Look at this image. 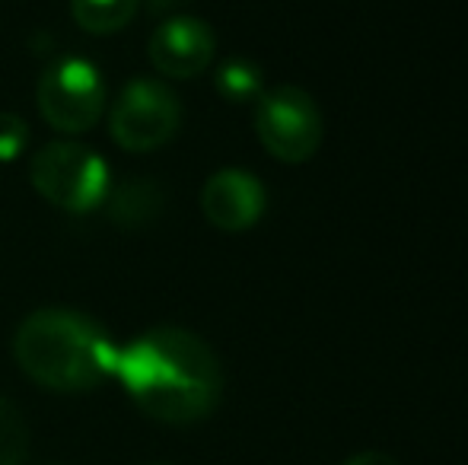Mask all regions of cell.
Masks as SVG:
<instances>
[{
    "instance_id": "obj_1",
    "label": "cell",
    "mask_w": 468,
    "mask_h": 465,
    "mask_svg": "<svg viewBox=\"0 0 468 465\" xmlns=\"http://www.w3.org/2000/svg\"><path fill=\"white\" fill-rule=\"evenodd\" d=\"M118 383L134 405L163 424H197L223 398V366L204 338L156 325L118 351Z\"/></svg>"
},
{
    "instance_id": "obj_2",
    "label": "cell",
    "mask_w": 468,
    "mask_h": 465,
    "mask_svg": "<svg viewBox=\"0 0 468 465\" xmlns=\"http://www.w3.org/2000/svg\"><path fill=\"white\" fill-rule=\"evenodd\" d=\"M118 344L93 316L45 306L19 322L13 357L19 370L51 392H90L115 376Z\"/></svg>"
},
{
    "instance_id": "obj_3",
    "label": "cell",
    "mask_w": 468,
    "mask_h": 465,
    "mask_svg": "<svg viewBox=\"0 0 468 465\" xmlns=\"http://www.w3.org/2000/svg\"><path fill=\"white\" fill-rule=\"evenodd\" d=\"M29 182L48 205L68 214H90L112 192L109 163L93 147L74 141H51L29 160Z\"/></svg>"
},
{
    "instance_id": "obj_4",
    "label": "cell",
    "mask_w": 468,
    "mask_h": 465,
    "mask_svg": "<svg viewBox=\"0 0 468 465\" xmlns=\"http://www.w3.org/2000/svg\"><path fill=\"white\" fill-rule=\"evenodd\" d=\"M255 134L274 160L300 166L319 153L325 118L306 90L274 87L255 102Z\"/></svg>"
},
{
    "instance_id": "obj_5",
    "label": "cell",
    "mask_w": 468,
    "mask_h": 465,
    "mask_svg": "<svg viewBox=\"0 0 468 465\" xmlns=\"http://www.w3.org/2000/svg\"><path fill=\"white\" fill-rule=\"evenodd\" d=\"M105 80L102 70L90 58L68 55L45 68L36 90L38 112L61 134H83L96 128L105 112Z\"/></svg>"
},
{
    "instance_id": "obj_6",
    "label": "cell",
    "mask_w": 468,
    "mask_h": 465,
    "mask_svg": "<svg viewBox=\"0 0 468 465\" xmlns=\"http://www.w3.org/2000/svg\"><path fill=\"white\" fill-rule=\"evenodd\" d=\"M182 106L179 96L154 77H137L124 83L122 96L109 112V134L128 153L160 150L179 134Z\"/></svg>"
},
{
    "instance_id": "obj_7",
    "label": "cell",
    "mask_w": 468,
    "mask_h": 465,
    "mask_svg": "<svg viewBox=\"0 0 468 465\" xmlns=\"http://www.w3.org/2000/svg\"><path fill=\"white\" fill-rule=\"evenodd\" d=\"M268 192L249 169H217L201 188V211L220 233H246L265 217Z\"/></svg>"
},
{
    "instance_id": "obj_8",
    "label": "cell",
    "mask_w": 468,
    "mask_h": 465,
    "mask_svg": "<svg viewBox=\"0 0 468 465\" xmlns=\"http://www.w3.org/2000/svg\"><path fill=\"white\" fill-rule=\"evenodd\" d=\"M147 55L163 77L191 80L210 68L217 55V36L197 16H169L154 29Z\"/></svg>"
},
{
    "instance_id": "obj_9",
    "label": "cell",
    "mask_w": 468,
    "mask_h": 465,
    "mask_svg": "<svg viewBox=\"0 0 468 465\" xmlns=\"http://www.w3.org/2000/svg\"><path fill=\"white\" fill-rule=\"evenodd\" d=\"M109 214L118 227L124 230H137V227H147L150 220L160 214L163 195L154 182H124L122 188L109 192Z\"/></svg>"
},
{
    "instance_id": "obj_10",
    "label": "cell",
    "mask_w": 468,
    "mask_h": 465,
    "mask_svg": "<svg viewBox=\"0 0 468 465\" xmlns=\"http://www.w3.org/2000/svg\"><path fill=\"white\" fill-rule=\"evenodd\" d=\"M141 0H70V16L90 36L122 32L137 16Z\"/></svg>"
},
{
    "instance_id": "obj_11",
    "label": "cell",
    "mask_w": 468,
    "mask_h": 465,
    "mask_svg": "<svg viewBox=\"0 0 468 465\" xmlns=\"http://www.w3.org/2000/svg\"><path fill=\"white\" fill-rule=\"evenodd\" d=\"M217 93L227 102H259L265 93V74L255 61L249 58H227L214 74Z\"/></svg>"
},
{
    "instance_id": "obj_12",
    "label": "cell",
    "mask_w": 468,
    "mask_h": 465,
    "mask_svg": "<svg viewBox=\"0 0 468 465\" xmlns=\"http://www.w3.org/2000/svg\"><path fill=\"white\" fill-rule=\"evenodd\" d=\"M29 456V424L23 411L0 396V465H23Z\"/></svg>"
},
{
    "instance_id": "obj_13",
    "label": "cell",
    "mask_w": 468,
    "mask_h": 465,
    "mask_svg": "<svg viewBox=\"0 0 468 465\" xmlns=\"http://www.w3.org/2000/svg\"><path fill=\"white\" fill-rule=\"evenodd\" d=\"M29 147V124L16 112H0V163H13Z\"/></svg>"
},
{
    "instance_id": "obj_14",
    "label": "cell",
    "mask_w": 468,
    "mask_h": 465,
    "mask_svg": "<svg viewBox=\"0 0 468 465\" xmlns=\"http://www.w3.org/2000/svg\"><path fill=\"white\" fill-rule=\"evenodd\" d=\"M341 465H401V462L392 460V456H386V453H373V449H367V453L351 456V460H345Z\"/></svg>"
},
{
    "instance_id": "obj_15",
    "label": "cell",
    "mask_w": 468,
    "mask_h": 465,
    "mask_svg": "<svg viewBox=\"0 0 468 465\" xmlns=\"http://www.w3.org/2000/svg\"><path fill=\"white\" fill-rule=\"evenodd\" d=\"M169 0H150V6H166Z\"/></svg>"
},
{
    "instance_id": "obj_16",
    "label": "cell",
    "mask_w": 468,
    "mask_h": 465,
    "mask_svg": "<svg viewBox=\"0 0 468 465\" xmlns=\"http://www.w3.org/2000/svg\"><path fill=\"white\" fill-rule=\"evenodd\" d=\"M147 465H163V462H147Z\"/></svg>"
}]
</instances>
